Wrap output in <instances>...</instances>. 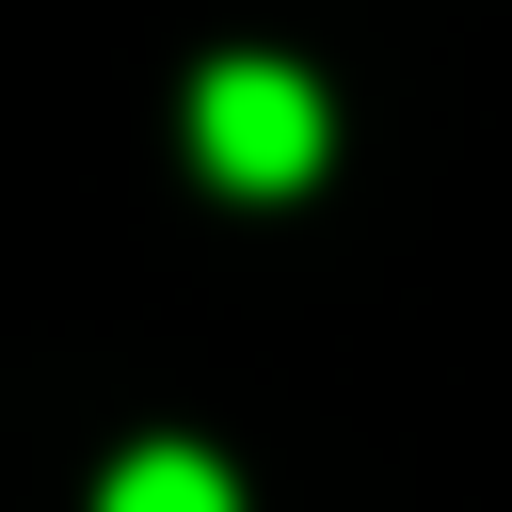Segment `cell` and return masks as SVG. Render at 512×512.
Returning a JSON list of instances; mask_svg holds the SVG:
<instances>
[{"instance_id":"cell-1","label":"cell","mask_w":512,"mask_h":512,"mask_svg":"<svg viewBox=\"0 0 512 512\" xmlns=\"http://www.w3.org/2000/svg\"><path fill=\"white\" fill-rule=\"evenodd\" d=\"M320 144H336V112H320L304 64H256V48H240V64L192 80V160H208L224 192H304Z\"/></svg>"},{"instance_id":"cell-2","label":"cell","mask_w":512,"mask_h":512,"mask_svg":"<svg viewBox=\"0 0 512 512\" xmlns=\"http://www.w3.org/2000/svg\"><path fill=\"white\" fill-rule=\"evenodd\" d=\"M96 512H240V480H224L208 448H128V464L96 480Z\"/></svg>"}]
</instances>
